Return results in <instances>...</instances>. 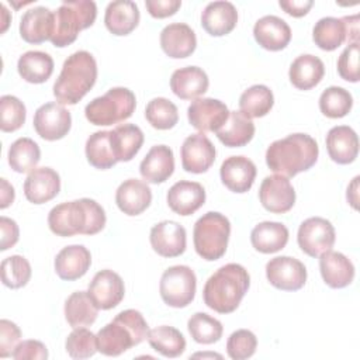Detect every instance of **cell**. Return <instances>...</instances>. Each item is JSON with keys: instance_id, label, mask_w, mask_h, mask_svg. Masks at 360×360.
I'll list each match as a JSON object with an SVG mask.
<instances>
[{"instance_id": "48", "label": "cell", "mask_w": 360, "mask_h": 360, "mask_svg": "<svg viewBox=\"0 0 360 360\" xmlns=\"http://www.w3.org/2000/svg\"><path fill=\"white\" fill-rule=\"evenodd\" d=\"M65 349L72 359H89L94 356L96 352H98L97 338L84 326L75 328L66 338Z\"/></svg>"}, {"instance_id": "46", "label": "cell", "mask_w": 360, "mask_h": 360, "mask_svg": "<svg viewBox=\"0 0 360 360\" xmlns=\"http://www.w3.org/2000/svg\"><path fill=\"white\" fill-rule=\"evenodd\" d=\"M1 283L8 288H21L31 278V264L24 256L13 255L3 259L0 266Z\"/></svg>"}, {"instance_id": "44", "label": "cell", "mask_w": 360, "mask_h": 360, "mask_svg": "<svg viewBox=\"0 0 360 360\" xmlns=\"http://www.w3.org/2000/svg\"><path fill=\"white\" fill-rule=\"evenodd\" d=\"M191 338L201 345H211L222 338V323L205 312H195L187 322Z\"/></svg>"}, {"instance_id": "53", "label": "cell", "mask_w": 360, "mask_h": 360, "mask_svg": "<svg viewBox=\"0 0 360 360\" xmlns=\"http://www.w3.org/2000/svg\"><path fill=\"white\" fill-rule=\"evenodd\" d=\"M145 7L155 18H166L177 13L181 7L180 0H146Z\"/></svg>"}, {"instance_id": "17", "label": "cell", "mask_w": 360, "mask_h": 360, "mask_svg": "<svg viewBox=\"0 0 360 360\" xmlns=\"http://www.w3.org/2000/svg\"><path fill=\"white\" fill-rule=\"evenodd\" d=\"M152 249L162 257H177L184 253L187 233L176 221H162L152 226L149 233Z\"/></svg>"}, {"instance_id": "45", "label": "cell", "mask_w": 360, "mask_h": 360, "mask_svg": "<svg viewBox=\"0 0 360 360\" xmlns=\"http://www.w3.org/2000/svg\"><path fill=\"white\" fill-rule=\"evenodd\" d=\"M146 121L156 129H170L179 121V111L174 103L165 97L152 98L145 108Z\"/></svg>"}, {"instance_id": "41", "label": "cell", "mask_w": 360, "mask_h": 360, "mask_svg": "<svg viewBox=\"0 0 360 360\" xmlns=\"http://www.w3.org/2000/svg\"><path fill=\"white\" fill-rule=\"evenodd\" d=\"M8 165L17 173H31L41 160V150L31 138L15 139L8 149Z\"/></svg>"}, {"instance_id": "14", "label": "cell", "mask_w": 360, "mask_h": 360, "mask_svg": "<svg viewBox=\"0 0 360 360\" xmlns=\"http://www.w3.org/2000/svg\"><path fill=\"white\" fill-rule=\"evenodd\" d=\"M215 146L202 132L188 135L180 149L183 169L194 174L205 173L215 162Z\"/></svg>"}, {"instance_id": "28", "label": "cell", "mask_w": 360, "mask_h": 360, "mask_svg": "<svg viewBox=\"0 0 360 360\" xmlns=\"http://www.w3.org/2000/svg\"><path fill=\"white\" fill-rule=\"evenodd\" d=\"M238 22L236 7L231 1H211L201 13V25L212 37L229 34Z\"/></svg>"}, {"instance_id": "25", "label": "cell", "mask_w": 360, "mask_h": 360, "mask_svg": "<svg viewBox=\"0 0 360 360\" xmlns=\"http://www.w3.org/2000/svg\"><path fill=\"white\" fill-rule=\"evenodd\" d=\"M326 150L329 158L338 165H349L359 155V138L349 125H336L326 135Z\"/></svg>"}, {"instance_id": "24", "label": "cell", "mask_w": 360, "mask_h": 360, "mask_svg": "<svg viewBox=\"0 0 360 360\" xmlns=\"http://www.w3.org/2000/svg\"><path fill=\"white\" fill-rule=\"evenodd\" d=\"M160 46L169 58L183 59L195 51L197 38L190 25L172 22L160 31Z\"/></svg>"}, {"instance_id": "23", "label": "cell", "mask_w": 360, "mask_h": 360, "mask_svg": "<svg viewBox=\"0 0 360 360\" xmlns=\"http://www.w3.org/2000/svg\"><path fill=\"white\" fill-rule=\"evenodd\" d=\"M253 37L267 51H281L291 41L290 25L277 15H264L255 22Z\"/></svg>"}, {"instance_id": "55", "label": "cell", "mask_w": 360, "mask_h": 360, "mask_svg": "<svg viewBox=\"0 0 360 360\" xmlns=\"http://www.w3.org/2000/svg\"><path fill=\"white\" fill-rule=\"evenodd\" d=\"M278 6L292 17H304L314 6L312 0H280Z\"/></svg>"}, {"instance_id": "18", "label": "cell", "mask_w": 360, "mask_h": 360, "mask_svg": "<svg viewBox=\"0 0 360 360\" xmlns=\"http://www.w3.org/2000/svg\"><path fill=\"white\" fill-rule=\"evenodd\" d=\"M256 166L246 156H229L219 169L221 181L224 186L238 194L246 193L252 188L256 179Z\"/></svg>"}, {"instance_id": "50", "label": "cell", "mask_w": 360, "mask_h": 360, "mask_svg": "<svg viewBox=\"0 0 360 360\" xmlns=\"http://www.w3.org/2000/svg\"><path fill=\"white\" fill-rule=\"evenodd\" d=\"M359 55H360L359 42L349 44L340 53L338 59V73L343 80L350 83H357L360 80Z\"/></svg>"}, {"instance_id": "52", "label": "cell", "mask_w": 360, "mask_h": 360, "mask_svg": "<svg viewBox=\"0 0 360 360\" xmlns=\"http://www.w3.org/2000/svg\"><path fill=\"white\" fill-rule=\"evenodd\" d=\"M11 357L15 360H45L48 359V349L42 342L28 339L17 345Z\"/></svg>"}, {"instance_id": "42", "label": "cell", "mask_w": 360, "mask_h": 360, "mask_svg": "<svg viewBox=\"0 0 360 360\" xmlns=\"http://www.w3.org/2000/svg\"><path fill=\"white\" fill-rule=\"evenodd\" d=\"M312 39L322 51H335L346 42V27L342 18L323 17L318 20L312 30Z\"/></svg>"}, {"instance_id": "43", "label": "cell", "mask_w": 360, "mask_h": 360, "mask_svg": "<svg viewBox=\"0 0 360 360\" xmlns=\"http://www.w3.org/2000/svg\"><path fill=\"white\" fill-rule=\"evenodd\" d=\"M353 107V97L349 90L330 86L319 96V110L329 118H342L350 112Z\"/></svg>"}, {"instance_id": "6", "label": "cell", "mask_w": 360, "mask_h": 360, "mask_svg": "<svg viewBox=\"0 0 360 360\" xmlns=\"http://www.w3.org/2000/svg\"><path fill=\"white\" fill-rule=\"evenodd\" d=\"M97 6L91 0H65L55 11V30L51 42L65 48L76 41L80 31L93 25Z\"/></svg>"}, {"instance_id": "35", "label": "cell", "mask_w": 360, "mask_h": 360, "mask_svg": "<svg viewBox=\"0 0 360 360\" xmlns=\"http://www.w3.org/2000/svg\"><path fill=\"white\" fill-rule=\"evenodd\" d=\"M111 145L118 162H129L143 143V132L135 124H121L110 131Z\"/></svg>"}, {"instance_id": "2", "label": "cell", "mask_w": 360, "mask_h": 360, "mask_svg": "<svg viewBox=\"0 0 360 360\" xmlns=\"http://www.w3.org/2000/svg\"><path fill=\"white\" fill-rule=\"evenodd\" d=\"M318 155L316 141L308 134L297 132L271 142L266 150V163L271 172L294 177L311 169L316 163Z\"/></svg>"}, {"instance_id": "34", "label": "cell", "mask_w": 360, "mask_h": 360, "mask_svg": "<svg viewBox=\"0 0 360 360\" xmlns=\"http://www.w3.org/2000/svg\"><path fill=\"white\" fill-rule=\"evenodd\" d=\"M221 143L228 148H240L248 145L255 135V124L240 111H229L225 124L215 131Z\"/></svg>"}, {"instance_id": "40", "label": "cell", "mask_w": 360, "mask_h": 360, "mask_svg": "<svg viewBox=\"0 0 360 360\" xmlns=\"http://www.w3.org/2000/svg\"><path fill=\"white\" fill-rule=\"evenodd\" d=\"M84 152L87 162L96 169L107 170L118 163L112 150L110 131H97L91 134L86 141Z\"/></svg>"}, {"instance_id": "39", "label": "cell", "mask_w": 360, "mask_h": 360, "mask_svg": "<svg viewBox=\"0 0 360 360\" xmlns=\"http://www.w3.org/2000/svg\"><path fill=\"white\" fill-rule=\"evenodd\" d=\"M273 104V91L264 84H253L248 87L239 97V111L250 120L269 114Z\"/></svg>"}, {"instance_id": "56", "label": "cell", "mask_w": 360, "mask_h": 360, "mask_svg": "<svg viewBox=\"0 0 360 360\" xmlns=\"http://www.w3.org/2000/svg\"><path fill=\"white\" fill-rule=\"evenodd\" d=\"M345 27H346V42L347 44H353V42H359V14H353V15H346L342 17Z\"/></svg>"}, {"instance_id": "13", "label": "cell", "mask_w": 360, "mask_h": 360, "mask_svg": "<svg viewBox=\"0 0 360 360\" xmlns=\"http://www.w3.org/2000/svg\"><path fill=\"white\" fill-rule=\"evenodd\" d=\"M228 117L229 110L226 104L211 97L195 98L187 108L188 122L202 134L218 131Z\"/></svg>"}, {"instance_id": "12", "label": "cell", "mask_w": 360, "mask_h": 360, "mask_svg": "<svg viewBox=\"0 0 360 360\" xmlns=\"http://www.w3.org/2000/svg\"><path fill=\"white\" fill-rule=\"evenodd\" d=\"M266 277L269 283L283 291H297L307 281V269L302 262L290 256H277L267 262Z\"/></svg>"}, {"instance_id": "49", "label": "cell", "mask_w": 360, "mask_h": 360, "mask_svg": "<svg viewBox=\"0 0 360 360\" xmlns=\"http://www.w3.org/2000/svg\"><path fill=\"white\" fill-rule=\"evenodd\" d=\"M257 347L256 335L248 329H238L231 333L226 342V353L232 360H245L255 354Z\"/></svg>"}, {"instance_id": "38", "label": "cell", "mask_w": 360, "mask_h": 360, "mask_svg": "<svg viewBox=\"0 0 360 360\" xmlns=\"http://www.w3.org/2000/svg\"><path fill=\"white\" fill-rule=\"evenodd\" d=\"M148 342L153 350L165 357H179L186 350V339L183 333L167 325L153 328L148 332Z\"/></svg>"}, {"instance_id": "36", "label": "cell", "mask_w": 360, "mask_h": 360, "mask_svg": "<svg viewBox=\"0 0 360 360\" xmlns=\"http://www.w3.org/2000/svg\"><path fill=\"white\" fill-rule=\"evenodd\" d=\"M18 75L28 83L39 84L46 82L53 72V59L42 51H28L18 58Z\"/></svg>"}, {"instance_id": "54", "label": "cell", "mask_w": 360, "mask_h": 360, "mask_svg": "<svg viewBox=\"0 0 360 360\" xmlns=\"http://www.w3.org/2000/svg\"><path fill=\"white\" fill-rule=\"evenodd\" d=\"M0 229H1V240L0 250H7L13 248L20 238V229L14 219L7 217H0Z\"/></svg>"}, {"instance_id": "21", "label": "cell", "mask_w": 360, "mask_h": 360, "mask_svg": "<svg viewBox=\"0 0 360 360\" xmlns=\"http://www.w3.org/2000/svg\"><path fill=\"white\" fill-rule=\"evenodd\" d=\"M60 191V177L51 167H35L24 181V195L32 204L51 201Z\"/></svg>"}, {"instance_id": "22", "label": "cell", "mask_w": 360, "mask_h": 360, "mask_svg": "<svg viewBox=\"0 0 360 360\" xmlns=\"http://www.w3.org/2000/svg\"><path fill=\"white\" fill-rule=\"evenodd\" d=\"M152 202V190L146 181L128 179L115 191V204L124 214L135 217L142 214Z\"/></svg>"}, {"instance_id": "15", "label": "cell", "mask_w": 360, "mask_h": 360, "mask_svg": "<svg viewBox=\"0 0 360 360\" xmlns=\"http://www.w3.org/2000/svg\"><path fill=\"white\" fill-rule=\"evenodd\" d=\"M262 205L273 214H284L295 204V191L288 177L271 174L264 177L259 188Z\"/></svg>"}, {"instance_id": "5", "label": "cell", "mask_w": 360, "mask_h": 360, "mask_svg": "<svg viewBox=\"0 0 360 360\" xmlns=\"http://www.w3.org/2000/svg\"><path fill=\"white\" fill-rule=\"evenodd\" d=\"M148 322L139 311H121L97 332V350L105 356H120L143 342L148 338Z\"/></svg>"}, {"instance_id": "3", "label": "cell", "mask_w": 360, "mask_h": 360, "mask_svg": "<svg viewBox=\"0 0 360 360\" xmlns=\"http://www.w3.org/2000/svg\"><path fill=\"white\" fill-rule=\"evenodd\" d=\"M250 285L248 270L238 263H228L219 267L207 281L202 298L208 308L218 314L233 312Z\"/></svg>"}, {"instance_id": "51", "label": "cell", "mask_w": 360, "mask_h": 360, "mask_svg": "<svg viewBox=\"0 0 360 360\" xmlns=\"http://www.w3.org/2000/svg\"><path fill=\"white\" fill-rule=\"evenodd\" d=\"M20 339H21L20 328L8 319H1L0 321V357L4 359L11 356L14 349L20 343Z\"/></svg>"}, {"instance_id": "19", "label": "cell", "mask_w": 360, "mask_h": 360, "mask_svg": "<svg viewBox=\"0 0 360 360\" xmlns=\"http://www.w3.org/2000/svg\"><path fill=\"white\" fill-rule=\"evenodd\" d=\"M55 30V13L44 6L27 10L20 21V35L28 44L51 41Z\"/></svg>"}, {"instance_id": "26", "label": "cell", "mask_w": 360, "mask_h": 360, "mask_svg": "<svg viewBox=\"0 0 360 360\" xmlns=\"http://www.w3.org/2000/svg\"><path fill=\"white\" fill-rule=\"evenodd\" d=\"M174 172V155L166 145H155L139 165V173L146 183H165Z\"/></svg>"}, {"instance_id": "1", "label": "cell", "mask_w": 360, "mask_h": 360, "mask_svg": "<svg viewBox=\"0 0 360 360\" xmlns=\"http://www.w3.org/2000/svg\"><path fill=\"white\" fill-rule=\"evenodd\" d=\"M107 222L104 208L91 198H79L55 205L48 214L49 229L58 236L96 235Z\"/></svg>"}, {"instance_id": "47", "label": "cell", "mask_w": 360, "mask_h": 360, "mask_svg": "<svg viewBox=\"0 0 360 360\" xmlns=\"http://www.w3.org/2000/svg\"><path fill=\"white\" fill-rule=\"evenodd\" d=\"M27 117L24 103L11 94L0 97V128L3 132H14L20 129Z\"/></svg>"}, {"instance_id": "33", "label": "cell", "mask_w": 360, "mask_h": 360, "mask_svg": "<svg viewBox=\"0 0 360 360\" xmlns=\"http://www.w3.org/2000/svg\"><path fill=\"white\" fill-rule=\"evenodd\" d=\"M252 246L260 253H276L288 242V229L281 222L264 221L257 224L250 232Z\"/></svg>"}, {"instance_id": "58", "label": "cell", "mask_w": 360, "mask_h": 360, "mask_svg": "<svg viewBox=\"0 0 360 360\" xmlns=\"http://www.w3.org/2000/svg\"><path fill=\"white\" fill-rule=\"evenodd\" d=\"M359 176H356L352 183L349 184L347 187V193H346V198H347V202L354 208L357 210V202H359Z\"/></svg>"}, {"instance_id": "31", "label": "cell", "mask_w": 360, "mask_h": 360, "mask_svg": "<svg viewBox=\"0 0 360 360\" xmlns=\"http://www.w3.org/2000/svg\"><path fill=\"white\" fill-rule=\"evenodd\" d=\"M139 8L131 0H117L108 3L104 14L107 30L118 37L131 34L139 24Z\"/></svg>"}, {"instance_id": "7", "label": "cell", "mask_w": 360, "mask_h": 360, "mask_svg": "<svg viewBox=\"0 0 360 360\" xmlns=\"http://www.w3.org/2000/svg\"><path fill=\"white\" fill-rule=\"evenodd\" d=\"M231 235L229 219L215 211H210L200 217L194 224L193 242L194 249L200 257L208 262L222 257L228 248Z\"/></svg>"}, {"instance_id": "9", "label": "cell", "mask_w": 360, "mask_h": 360, "mask_svg": "<svg viewBox=\"0 0 360 360\" xmlns=\"http://www.w3.org/2000/svg\"><path fill=\"white\" fill-rule=\"evenodd\" d=\"M197 290V277L194 271L184 264L166 269L160 277L159 292L163 302L173 308H184L194 300Z\"/></svg>"}, {"instance_id": "57", "label": "cell", "mask_w": 360, "mask_h": 360, "mask_svg": "<svg viewBox=\"0 0 360 360\" xmlns=\"http://www.w3.org/2000/svg\"><path fill=\"white\" fill-rule=\"evenodd\" d=\"M0 208L4 210L7 208L10 204H13L14 201V187L6 180V179H0Z\"/></svg>"}, {"instance_id": "8", "label": "cell", "mask_w": 360, "mask_h": 360, "mask_svg": "<svg viewBox=\"0 0 360 360\" xmlns=\"http://www.w3.org/2000/svg\"><path fill=\"white\" fill-rule=\"evenodd\" d=\"M136 107L135 94L127 87H112L105 94L93 98L84 108L87 121L107 127L128 120Z\"/></svg>"}, {"instance_id": "29", "label": "cell", "mask_w": 360, "mask_h": 360, "mask_svg": "<svg viewBox=\"0 0 360 360\" xmlns=\"http://www.w3.org/2000/svg\"><path fill=\"white\" fill-rule=\"evenodd\" d=\"M208 76L198 66L176 69L170 77V89L181 100L200 98L208 90Z\"/></svg>"}, {"instance_id": "4", "label": "cell", "mask_w": 360, "mask_h": 360, "mask_svg": "<svg viewBox=\"0 0 360 360\" xmlns=\"http://www.w3.org/2000/svg\"><path fill=\"white\" fill-rule=\"evenodd\" d=\"M97 80V63L87 51L73 52L63 62L62 70L53 83V96L62 105L77 104Z\"/></svg>"}, {"instance_id": "60", "label": "cell", "mask_w": 360, "mask_h": 360, "mask_svg": "<svg viewBox=\"0 0 360 360\" xmlns=\"http://www.w3.org/2000/svg\"><path fill=\"white\" fill-rule=\"evenodd\" d=\"M193 357H217V359H222L221 354H217V353H195Z\"/></svg>"}, {"instance_id": "11", "label": "cell", "mask_w": 360, "mask_h": 360, "mask_svg": "<svg viewBox=\"0 0 360 360\" xmlns=\"http://www.w3.org/2000/svg\"><path fill=\"white\" fill-rule=\"evenodd\" d=\"M34 129L45 141H58L68 135L72 127L70 112L59 103H45L34 114Z\"/></svg>"}, {"instance_id": "37", "label": "cell", "mask_w": 360, "mask_h": 360, "mask_svg": "<svg viewBox=\"0 0 360 360\" xmlns=\"http://www.w3.org/2000/svg\"><path fill=\"white\" fill-rule=\"evenodd\" d=\"M97 315L98 308L87 291H75L65 301V318L73 329L94 323Z\"/></svg>"}, {"instance_id": "32", "label": "cell", "mask_w": 360, "mask_h": 360, "mask_svg": "<svg viewBox=\"0 0 360 360\" xmlns=\"http://www.w3.org/2000/svg\"><path fill=\"white\" fill-rule=\"evenodd\" d=\"M325 75L323 62L311 53L297 56L288 70L290 82L298 90H309L315 87Z\"/></svg>"}, {"instance_id": "20", "label": "cell", "mask_w": 360, "mask_h": 360, "mask_svg": "<svg viewBox=\"0 0 360 360\" xmlns=\"http://www.w3.org/2000/svg\"><path fill=\"white\" fill-rule=\"evenodd\" d=\"M166 200L169 208L173 212L181 217H187L204 205L205 190L197 181L180 180L169 188Z\"/></svg>"}, {"instance_id": "59", "label": "cell", "mask_w": 360, "mask_h": 360, "mask_svg": "<svg viewBox=\"0 0 360 360\" xmlns=\"http://www.w3.org/2000/svg\"><path fill=\"white\" fill-rule=\"evenodd\" d=\"M0 10H1V17H3V27H1L0 32H4L7 30V27H8L10 18H8V11H7V8H6V6L3 3L0 4Z\"/></svg>"}, {"instance_id": "27", "label": "cell", "mask_w": 360, "mask_h": 360, "mask_svg": "<svg viewBox=\"0 0 360 360\" xmlns=\"http://www.w3.org/2000/svg\"><path fill=\"white\" fill-rule=\"evenodd\" d=\"M91 264V255L83 245L63 248L55 257L53 267L59 278L73 281L83 277Z\"/></svg>"}, {"instance_id": "10", "label": "cell", "mask_w": 360, "mask_h": 360, "mask_svg": "<svg viewBox=\"0 0 360 360\" xmlns=\"http://www.w3.org/2000/svg\"><path fill=\"white\" fill-rule=\"evenodd\" d=\"M336 233L330 221L322 217H311L301 222L297 233L298 246L311 257H319L335 245Z\"/></svg>"}, {"instance_id": "30", "label": "cell", "mask_w": 360, "mask_h": 360, "mask_svg": "<svg viewBox=\"0 0 360 360\" xmlns=\"http://www.w3.org/2000/svg\"><path fill=\"white\" fill-rule=\"evenodd\" d=\"M319 270L326 285L345 288L354 278V266L343 253L328 250L319 256Z\"/></svg>"}, {"instance_id": "16", "label": "cell", "mask_w": 360, "mask_h": 360, "mask_svg": "<svg viewBox=\"0 0 360 360\" xmlns=\"http://www.w3.org/2000/svg\"><path fill=\"white\" fill-rule=\"evenodd\" d=\"M87 292L98 309L107 311L115 308L122 301L125 287L118 273L104 269L94 274Z\"/></svg>"}]
</instances>
